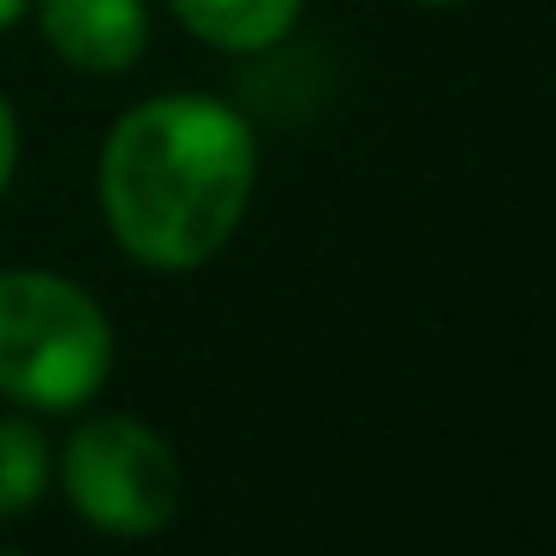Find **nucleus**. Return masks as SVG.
Wrapping results in <instances>:
<instances>
[{
	"label": "nucleus",
	"mask_w": 556,
	"mask_h": 556,
	"mask_svg": "<svg viewBox=\"0 0 556 556\" xmlns=\"http://www.w3.org/2000/svg\"><path fill=\"white\" fill-rule=\"evenodd\" d=\"M114 377L102 300L54 269H0V401L18 413H78Z\"/></svg>",
	"instance_id": "2"
},
{
	"label": "nucleus",
	"mask_w": 556,
	"mask_h": 556,
	"mask_svg": "<svg viewBox=\"0 0 556 556\" xmlns=\"http://www.w3.org/2000/svg\"><path fill=\"white\" fill-rule=\"evenodd\" d=\"M168 13L180 18L204 49L264 54L300 25L305 0H168Z\"/></svg>",
	"instance_id": "5"
},
{
	"label": "nucleus",
	"mask_w": 556,
	"mask_h": 556,
	"mask_svg": "<svg viewBox=\"0 0 556 556\" xmlns=\"http://www.w3.org/2000/svg\"><path fill=\"white\" fill-rule=\"evenodd\" d=\"M18 114H13V102L0 97V198H7V186H13V174H18Z\"/></svg>",
	"instance_id": "7"
},
{
	"label": "nucleus",
	"mask_w": 556,
	"mask_h": 556,
	"mask_svg": "<svg viewBox=\"0 0 556 556\" xmlns=\"http://www.w3.org/2000/svg\"><path fill=\"white\" fill-rule=\"evenodd\" d=\"M66 503L102 539H156L180 515V455L156 425L97 413L54 455Z\"/></svg>",
	"instance_id": "3"
},
{
	"label": "nucleus",
	"mask_w": 556,
	"mask_h": 556,
	"mask_svg": "<svg viewBox=\"0 0 556 556\" xmlns=\"http://www.w3.org/2000/svg\"><path fill=\"white\" fill-rule=\"evenodd\" d=\"M419 7H437V13H443V7H467V0H419Z\"/></svg>",
	"instance_id": "9"
},
{
	"label": "nucleus",
	"mask_w": 556,
	"mask_h": 556,
	"mask_svg": "<svg viewBox=\"0 0 556 556\" xmlns=\"http://www.w3.org/2000/svg\"><path fill=\"white\" fill-rule=\"evenodd\" d=\"M257 198V132L233 102L168 90L109 126L97 204L109 240L150 276H192L228 252Z\"/></svg>",
	"instance_id": "1"
},
{
	"label": "nucleus",
	"mask_w": 556,
	"mask_h": 556,
	"mask_svg": "<svg viewBox=\"0 0 556 556\" xmlns=\"http://www.w3.org/2000/svg\"><path fill=\"white\" fill-rule=\"evenodd\" d=\"M37 30L54 61L90 78H121L150 49V7L144 0H30Z\"/></svg>",
	"instance_id": "4"
},
{
	"label": "nucleus",
	"mask_w": 556,
	"mask_h": 556,
	"mask_svg": "<svg viewBox=\"0 0 556 556\" xmlns=\"http://www.w3.org/2000/svg\"><path fill=\"white\" fill-rule=\"evenodd\" d=\"M54 484V448L30 413L0 419V520H18L49 496Z\"/></svg>",
	"instance_id": "6"
},
{
	"label": "nucleus",
	"mask_w": 556,
	"mask_h": 556,
	"mask_svg": "<svg viewBox=\"0 0 556 556\" xmlns=\"http://www.w3.org/2000/svg\"><path fill=\"white\" fill-rule=\"evenodd\" d=\"M25 13H30V0H0V30H13Z\"/></svg>",
	"instance_id": "8"
}]
</instances>
